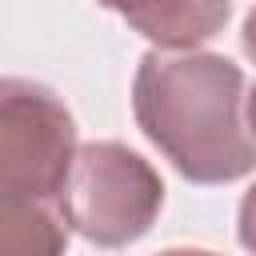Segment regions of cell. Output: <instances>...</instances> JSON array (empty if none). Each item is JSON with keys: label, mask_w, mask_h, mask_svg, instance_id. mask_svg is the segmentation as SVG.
Masks as SVG:
<instances>
[{"label": "cell", "mask_w": 256, "mask_h": 256, "mask_svg": "<svg viewBox=\"0 0 256 256\" xmlns=\"http://www.w3.org/2000/svg\"><path fill=\"white\" fill-rule=\"evenodd\" d=\"M236 236H240V244L256 256V184L244 192V200H240V216H236Z\"/></svg>", "instance_id": "obj_6"}, {"label": "cell", "mask_w": 256, "mask_h": 256, "mask_svg": "<svg viewBox=\"0 0 256 256\" xmlns=\"http://www.w3.org/2000/svg\"><path fill=\"white\" fill-rule=\"evenodd\" d=\"M64 204H0V256H64Z\"/></svg>", "instance_id": "obj_5"}, {"label": "cell", "mask_w": 256, "mask_h": 256, "mask_svg": "<svg viewBox=\"0 0 256 256\" xmlns=\"http://www.w3.org/2000/svg\"><path fill=\"white\" fill-rule=\"evenodd\" d=\"M164 208L160 172L132 148L116 140H88L76 148L64 212L72 232L96 248H124L140 240Z\"/></svg>", "instance_id": "obj_3"}, {"label": "cell", "mask_w": 256, "mask_h": 256, "mask_svg": "<svg viewBox=\"0 0 256 256\" xmlns=\"http://www.w3.org/2000/svg\"><path fill=\"white\" fill-rule=\"evenodd\" d=\"M76 160V120L64 100L8 76L0 84V204H64Z\"/></svg>", "instance_id": "obj_2"}, {"label": "cell", "mask_w": 256, "mask_h": 256, "mask_svg": "<svg viewBox=\"0 0 256 256\" xmlns=\"http://www.w3.org/2000/svg\"><path fill=\"white\" fill-rule=\"evenodd\" d=\"M240 48H244V56L256 64V8L244 16V28H240Z\"/></svg>", "instance_id": "obj_7"}, {"label": "cell", "mask_w": 256, "mask_h": 256, "mask_svg": "<svg viewBox=\"0 0 256 256\" xmlns=\"http://www.w3.org/2000/svg\"><path fill=\"white\" fill-rule=\"evenodd\" d=\"M132 112L140 132L192 184H232L256 168L248 84L240 64L196 48H152L136 64Z\"/></svg>", "instance_id": "obj_1"}, {"label": "cell", "mask_w": 256, "mask_h": 256, "mask_svg": "<svg viewBox=\"0 0 256 256\" xmlns=\"http://www.w3.org/2000/svg\"><path fill=\"white\" fill-rule=\"evenodd\" d=\"M156 256H220V252H208V248H168V252H156Z\"/></svg>", "instance_id": "obj_8"}, {"label": "cell", "mask_w": 256, "mask_h": 256, "mask_svg": "<svg viewBox=\"0 0 256 256\" xmlns=\"http://www.w3.org/2000/svg\"><path fill=\"white\" fill-rule=\"evenodd\" d=\"M96 4L124 16L128 28L152 40L156 48L176 52L212 40L232 16V0H96Z\"/></svg>", "instance_id": "obj_4"}, {"label": "cell", "mask_w": 256, "mask_h": 256, "mask_svg": "<svg viewBox=\"0 0 256 256\" xmlns=\"http://www.w3.org/2000/svg\"><path fill=\"white\" fill-rule=\"evenodd\" d=\"M248 124H252V132H256V84L248 88Z\"/></svg>", "instance_id": "obj_9"}]
</instances>
